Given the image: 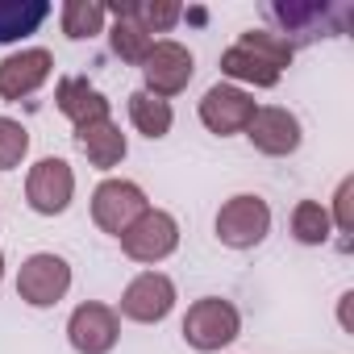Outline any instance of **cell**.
Masks as SVG:
<instances>
[{
  "mask_svg": "<svg viewBox=\"0 0 354 354\" xmlns=\"http://www.w3.org/2000/svg\"><path fill=\"white\" fill-rule=\"evenodd\" d=\"M296 59V42L275 30H242L238 42L221 55L225 84L238 88H275Z\"/></svg>",
  "mask_w": 354,
  "mask_h": 354,
  "instance_id": "cell-1",
  "label": "cell"
},
{
  "mask_svg": "<svg viewBox=\"0 0 354 354\" xmlns=\"http://www.w3.org/2000/svg\"><path fill=\"white\" fill-rule=\"evenodd\" d=\"M55 75V55L46 46H21L0 59V100H26Z\"/></svg>",
  "mask_w": 354,
  "mask_h": 354,
  "instance_id": "cell-13",
  "label": "cell"
},
{
  "mask_svg": "<svg viewBox=\"0 0 354 354\" xmlns=\"http://www.w3.org/2000/svg\"><path fill=\"white\" fill-rule=\"evenodd\" d=\"M246 138H250V146L259 154L288 158V154L300 150L304 129H300V117L292 109H283V104H259L254 117H250V125H246Z\"/></svg>",
  "mask_w": 354,
  "mask_h": 354,
  "instance_id": "cell-12",
  "label": "cell"
},
{
  "mask_svg": "<svg viewBox=\"0 0 354 354\" xmlns=\"http://www.w3.org/2000/svg\"><path fill=\"white\" fill-rule=\"evenodd\" d=\"M329 221L337 234H354V175H346V180L337 184L333 192V209H329Z\"/></svg>",
  "mask_w": 354,
  "mask_h": 354,
  "instance_id": "cell-23",
  "label": "cell"
},
{
  "mask_svg": "<svg viewBox=\"0 0 354 354\" xmlns=\"http://www.w3.org/2000/svg\"><path fill=\"white\" fill-rule=\"evenodd\" d=\"M75 201V167L67 158H38L26 175V205L38 217H63Z\"/></svg>",
  "mask_w": 354,
  "mask_h": 354,
  "instance_id": "cell-7",
  "label": "cell"
},
{
  "mask_svg": "<svg viewBox=\"0 0 354 354\" xmlns=\"http://www.w3.org/2000/svg\"><path fill=\"white\" fill-rule=\"evenodd\" d=\"M30 154V129L17 117L0 113V171H17Z\"/></svg>",
  "mask_w": 354,
  "mask_h": 354,
  "instance_id": "cell-22",
  "label": "cell"
},
{
  "mask_svg": "<svg viewBox=\"0 0 354 354\" xmlns=\"http://www.w3.org/2000/svg\"><path fill=\"white\" fill-rule=\"evenodd\" d=\"M125 113H129V125H133L142 138H150V142L167 138L171 125H175V109H171V100H158V96H150V92H142V88L129 92Z\"/></svg>",
  "mask_w": 354,
  "mask_h": 354,
  "instance_id": "cell-17",
  "label": "cell"
},
{
  "mask_svg": "<svg viewBox=\"0 0 354 354\" xmlns=\"http://www.w3.org/2000/svg\"><path fill=\"white\" fill-rule=\"evenodd\" d=\"M55 104H59V113H63L75 129L113 117V100H109L100 88H92L84 75H63V80L55 84Z\"/></svg>",
  "mask_w": 354,
  "mask_h": 354,
  "instance_id": "cell-14",
  "label": "cell"
},
{
  "mask_svg": "<svg viewBox=\"0 0 354 354\" xmlns=\"http://www.w3.org/2000/svg\"><path fill=\"white\" fill-rule=\"evenodd\" d=\"M117 242H121L125 259H133L142 267H158L180 250V221H175L167 209H146Z\"/></svg>",
  "mask_w": 354,
  "mask_h": 354,
  "instance_id": "cell-6",
  "label": "cell"
},
{
  "mask_svg": "<svg viewBox=\"0 0 354 354\" xmlns=\"http://www.w3.org/2000/svg\"><path fill=\"white\" fill-rule=\"evenodd\" d=\"M288 230L300 246H325L333 238V221H329V209L321 201H300L288 217Z\"/></svg>",
  "mask_w": 354,
  "mask_h": 354,
  "instance_id": "cell-20",
  "label": "cell"
},
{
  "mask_svg": "<svg viewBox=\"0 0 354 354\" xmlns=\"http://www.w3.org/2000/svg\"><path fill=\"white\" fill-rule=\"evenodd\" d=\"M75 146H80V154H84L96 171H113V167H121L125 154H129V142H125V133H121V125H117L113 117L75 129Z\"/></svg>",
  "mask_w": 354,
  "mask_h": 354,
  "instance_id": "cell-15",
  "label": "cell"
},
{
  "mask_svg": "<svg viewBox=\"0 0 354 354\" xmlns=\"http://www.w3.org/2000/svg\"><path fill=\"white\" fill-rule=\"evenodd\" d=\"M180 333H184V342H188L196 354H217V350H225V346L238 342V333H242V313H238V304L225 300V296H201V300L188 304Z\"/></svg>",
  "mask_w": 354,
  "mask_h": 354,
  "instance_id": "cell-2",
  "label": "cell"
},
{
  "mask_svg": "<svg viewBox=\"0 0 354 354\" xmlns=\"http://www.w3.org/2000/svg\"><path fill=\"white\" fill-rule=\"evenodd\" d=\"M67 342L75 354H113L121 342V317L113 304L84 300L67 317Z\"/></svg>",
  "mask_w": 354,
  "mask_h": 354,
  "instance_id": "cell-11",
  "label": "cell"
},
{
  "mask_svg": "<svg viewBox=\"0 0 354 354\" xmlns=\"http://www.w3.org/2000/svg\"><path fill=\"white\" fill-rule=\"evenodd\" d=\"M0 283H5V250H0Z\"/></svg>",
  "mask_w": 354,
  "mask_h": 354,
  "instance_id": "cell-25",
  "label": "cell"
},
{
  "mask_svg": "<svg viewBox=\"0 0 354 354\" xmlns=\"http://www.w3.org/2000/svg\"><path fill=\"white\" fill-rule=\"evenodd\" d=\"M146 209H150V201H146L142 184H133V180H113L109 175L92 192V221L109 238H121Z\"/></svg>",
  "mask_w": 354,
  "mask_h": 354,
  "instance_id": "cell-9",
  "label": "cell"
},
{
  "mask_svg": "<svg viewBox=\"0 0 354 354\" xmlns=\"http://www.w3.org/2000/svg\"><path fill=\"white\" fill-rule=\"evenodd\" d=\"M138 71H142V92H150L158 100H171V96L188 92V84L196 75V55L175 38H154V46H150V55L142 59Z\"/></svg>",
  "mask_w": 354,
  "mask_h": 354,
  "instance_id": "cell-4",
  "label": "cell"
},
{
  "mask_svg": "<svg viewBox=\"0 0 354 354\" xmlns=\"http://www.w3.org/2000/svg\"><path fill=\"white\" fill-rule=\"evenodd\" d=\"M350 300H354V292H342V296H337V325H342L346 333H354V325H350Z\"/></svg>",
  "mask_w": 354,
  "mask_h": 354,
  "instance_id": "cell-24",
  "label": "cell"
},
{
  "mask_svg": "<svg viewBox=\"0 0 354 354\" xmlns=\"http://www.w3.org/2000/svg\"><path fill=\"white\" fill-rule=\"evenodd\" d=\"M254 109H259V100H254L246 88L221 80V84H213V88L201 96L196 117H201V125H205L209 133H217V138H234V133H246Z\"/></svg>",
  "mask_w": 354,
  "mask_h": 354,
  "instance_id": "cell-10",
  "label": "cell"
},
{
  "mask_svg": "<svg viewBox=\"0 0 354 354\" xmlns=\"http://www.w3.org/2000/svg\"><path fill=\"white\" fill-rule=\"evenodd\" d=\"M71 283H75L71 263L55 250H38L17 267V296L30 308H55L59 300H67Z\"/></svg>",
  "mask_w": 354,
  "mask_h": 354,
  "instance_id": "cell-5",
  "label": "cell"
},
{
  "mask_svg": "<svg viewBox=\"0 0 354 354\" xmlns=\"http://www.w3.org/2000/svg\"><path fill=\"white\" fill-rule=\"evenodd\" d=\"M109 17H113V26H109V46H113V55H117L121 63H129V67H142V59L150 55L154 38H150L133 17H125L121 5H109Z\"/></svg>",
  "mask_w": 354,
  "mask_h": 354,
  "instance_id": "cell-16",
  "label": "cell"
},
{
  "mask_svg": "<svg viewBox=\"0 0 354 354\" xmlns=\"http://www.w3.org/2000/svg\"><path fill=\"white\" fill-rule=\"evenodd\" d=\"M109 21V5L100 0H63L59 5V26L67 42H92L96 34H104Z\"/></svg>",
  "mask_w": 354,
  "mask_h": 354,
  "instance_id": "cell-18",
  "label": "cell"
},
{
  "mask_svg": "<svg viewBox=\"0 0 354 354\" xmlns=\"http://www.w3.org/2000/svg\"><path fill=\"white\" fill-rule=\"evenodd\" d=\"M50 17L46 0H0V42H21Z\"/></svg>",
  "mask_w": 354,
  "mask_h": 354,
  "instance_id": "cell-19",
  "label": "cell"
},
{
  "mask_svg": "<svg viewBox=\"0 0 354 354\" xmlns=\"http://www.w3.org/2000/svg\"><path fill=\"white\" fill-rule=\"evenodd\" d=\"M175 300H180V292H175V279L162 275V271H142L125 283L121 300H117V317L133 321V325H158L171 317Z\"/></svg>",
  "mask_w": 354,
  "mask_h": 354,
  "instance_id": "cell-8",
  "label": "cell"
},
{
  "mask_svg": "<svg viewBox=\"0 0 354 354\" xmlns=\"http://www.w3.org/2000/svg\"><path fill=\"white\" fill-rule=\"evenodd\" d=\"M213 230H217V242L225 250H254L271 234V205L254 192H238L217 209Z\"/></svg>",
  "mask_w": 354,
  "mask_h": 354,
  "instance_id": "cell-3",
  "label": "cell"
},
{
  "mask_svg": "<svg viewBox=\"0 0 354 354\" xmlns=\"http://www.w3.org/2000/svg\"><path fill=\"white\" fill-rule=\"evenodd\" d=\"M121 9H125V17H133L150 38L175 30V21L184 17V9L175 5V0H133V5H121Z\"/></svg>",
  "mask_w": 354,
  "mask_h": 354,
  "instance_id": "cell-21",
  "label": "cell"
}]
</instances>
